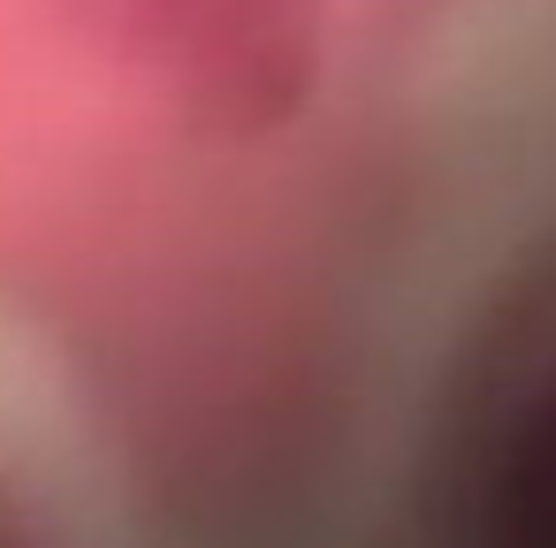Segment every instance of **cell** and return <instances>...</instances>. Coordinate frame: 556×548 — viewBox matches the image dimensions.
Wrapping results in <instances>:
<instances>
[{"instance_id": "obj_1", "label": "cell", "mask_w": 556, "mask_h": 548, "mask_svg": "<svg viewBox=\"0 0 556 548\" xmlns=\"http://www.w3.org/2000/svg\"><path fill=\"white\" fill-rule=\"evenodd\" d=\"M480 540L488 548H556V388H541L495 442V464L480 487Z\"/></svg>"}]
</instances>
